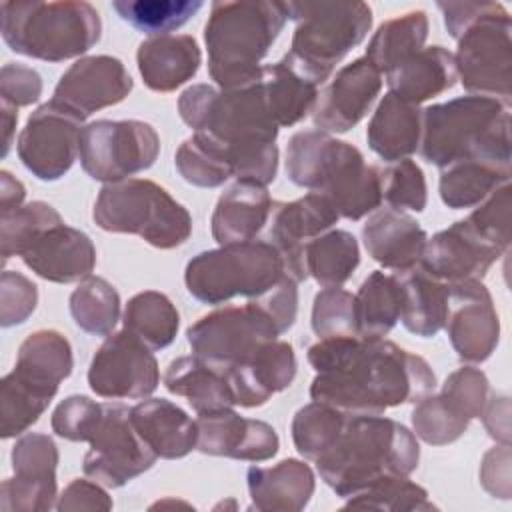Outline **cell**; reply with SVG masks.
Listing matches in <instances>:
<instances>
[{
	"label": "cell",
	"instance_id": "obj_59",
	"mask_svg": "<svg viewBox=\"0 0 512 512\" xmlns=\"http://www.w3.org/2000/svg\"><path fill=\"white\" fill-rule=\"evenodd\" d=\"M26 188L24 184L12 176L8 170L0 172V214L10 212L24 204Z\"/></svg>",
	"mask_w": 512,
	"mask_h": 512
},
{
	"label": "cell",
	"instance_id": "obj_39",
	"mask_svg": "<svg viewBox=\"0 0 512 512\" xmlns=\"http://www.w3.org/2000/svg\"><path fill=\"white\" fill-rule=\"evenodd\" d=\"M354 296L358 334L362 338H384L398 324L402 312V288L394 272H370Z\"/></svg>",
	"mask_w": 512,
	"mask_h": 512
},
{
	"label": "cell",
	"instance_id": "obj_48",
	"mask_svg": "<svg viewBox=\"0 0 512 512\" xmlns=\"http://www.w3.org/2000/svg\"><path fill=\"white\" fill-rule=\"evenodd\" d=\"M414 436L430 446H446L456 442L466 430L470 420L456 412L442 396L428 394L416 402L412 414Z\"/></svg>",
	"mask_w": 512,
	"mask_h": 512
},
{
	"label": "cell",
	"instance_id": "obj_32",
	"mask_svg": "<svg viewBox=\"0 0 512 512\" xmlns=\"http://www.w3.org/2000/svg\"><path fill=\"white\" fill-rule=\"evenodd\" d=\"M258 84L268 114L278 128H290L304 120L318 100L320 84L290 54L262 66Z\"/></svg>",
	"mask_w": 512,
	"mask_h": 512
},
{
	"label": "cell",
	"instance_id": "obj_5",
	"mask_svg": "<svg viewBox=\"0 0 512 512\" xmlns=\"http://www.w3.org/2000/svg\"><path fill=\"white\" fill-rule=\"evenodd\" d=\"M288 20L286 2L224 0L214 2L204 26L208 74L222 90L254 82L262 60Z\"/></svg>",
	"mask_w": 512,
	"mask_h": 512
},
{
	"label": "cell",
	"instance_id": "obj_18",
	"mask_svg": "<svg viewBox=\"0 0 512 512\" xmlns=\"http://www.w3.org/2000/svg\"><path fill=\"white\" fill-rule=\"evenodd\" d=\"M444 330L462 362L480 364L492 356L500 340V320L482 280L448 284Z\"/></svg>",
	"mask_w": 512,
	"mask_h": 512
},
{
	"label": "cell",
	"instance_id": "obj_41",
	"mask_svg": "<svg viewBox=\"0 0 512 512\" xmlns=\"http://www.w3.org/2000/svg\"><path fill=\"white\" fill-rule=\"evenodd\" d=\"M122 324L124 330L156 352L174 342L180 326V314L166 294L144 290L128 300Z\"/></svg>",
	"mask_w": 512,
	"mask_h": 512
},
{
	"label": "cell",
	"instance_id": "obj_58",
	"mask_svg": "<svg viewBox=\"0 0 512 512\" xmlns=\"http://www.w3.org/2000/svg\"><path fill=\"white\" fill-rule=\"evenodd\" d=\"M490 438L498 444H510V398L492 394L480 414Z\"/></svg>",
	"mask_w": 512,
	"mask_h": 512
},
{
	"label": "cell",
	"instance_id": "obj_2",
	"mask_svg": "<svg viewBox=\"0 0 512 512\" xmlns=\"http://www.w3.org/2000/svg\"><path fill=\"white\" fill-rule=\"evenodd\" d=\"M178 114L194 132L208 134L224 146L236 180L262 186L274 182L280 128L268 114L258 78L232 90L192 84L178 98Z\"/></svg>",
	"mask_w": 512,
	"mask_h": 512
},
{
	"label": "cell",
	"instance_id": "obj_47",
	"mask_svg": "<svg viewBox=\"0 0 512 512\" xmlns=\"http://www.w3.org/2000/svg\"><path fill=\"white\" fill-rule=\"evenodd\" d=\"M60 222L64 220L58 210L42 200H32L0 214L2 262L10 260L12 256H22L40 232Z\"/></svg>",
	"mask_w": 512,
	"mask_h": 512
},
{
	"label": "cell",
	"instance_id": "obj_6",
	"mask_svg": "<svg viewBox=\"0 0 512 512\" xmlns=\"http://www.w3.org/2000/svg\"><path fill=\"white\" fill-rule=\"evenodd\" d=\"M418 150L440 170L472 158L510 164V104L468 94L426 106Z\"/></svg>",
	"mask_w": 512,
	"mask_h": 512
},
{
	"label": "cell",
	"instance_id": "obj_9",
	"mask_svg": "<svg viewBox=\"0 0 512 512\" xmlns=\"http://www.w3.org/2000/svg\"><path fill=\"white\" fill-rule=\"evenodd\" d=\"M284 276L278 250L268 240H250L192 256L184 270V284L198 302L220 306L236 296L258 298Z\"/></svg>",
	"mask_w": 512,
	"mask_h": 512
},
{
	"label": "cell",
	"instance_id": "obj_43",
	"mask_svg": "<svg viewBox=\"0 0 512 512\" xmlns=\"http://www.w3.org/2000/svg\"><path fill=\"white\" fill-rule=\"evenodd\" d=\"M68 306L76 326L92 336L112 334L120 320V294L102 276H88L78 282Z\"/></svg>",
	"mask_w": 512,
	"mask_h": 512
},
{
	"label": "cell",
	"instance_id": "obj_49",
	"mask_svg": "<svg viewBox=\"0 0 512 512\" xmlns=\"http://www.w3.org/2000/svg\"><path fill=\"white\" fill-rule=\"evenodd\" d=\"M380 190L382 202L394 210L422 212L428 202L424 172L410 158L380 166Z\"/></svg>",
	"mask_w": 512,
	"mask_h": 512
},
{
	"label": "cell",
	"instance_id": "obj_12",
	"mask_svg": "<svg viewBox=\"0 0 512 512\" xmlns=\"http://www.w3.org/2000/svg\"><path fill=\"white\" fill-rule=\"evenodd\" d=\"M160 154V136L144 120H94L80 136V164L98 182L110 184L148 170Z\"/></svg>",
	"mask_w": 512,
	"mask_h": 512
},
{
	"label": "cell",
	"instance_id": "obj_7",
	"mask_svg": "<svg viewBox=\"0 0 512 512\" xmlns=\"http://www.w3.org/2000/svg\"><path fill=\"white\" fill-rule=\"evenodd\" d=\"M0 32L16 54L64 62L82 58L102 36V20L82 0H6L0 4Z\"/></svg>",
	"mask_w": 512,
	"mask_h": 512
},
{
	"label": "cell",
	"instance_id": "obj_8",
	"mask_svg": "<svg viewBox=\"0 0 512 512\" xmlns=\"http://www.w3.org/2000/svg\"><path fill=\"white\" fill-rule=\"evenodd\" d=\"M92 218L104 232L134 234L160 250L182 246L192 234L190 212L164 186L146 178L104 184Z\"/></svg>",
	"mask_w": 512,
	"mask_h": 512
},
{
	"label": "cell",
	"instance_id": "obj_40",
	"mask_svg": "<svg viewBox=\"0 0 512 512\" xmlns=\"http://www.w3.org/2000/svg\"><path fill=\"white\" fill-rule=\"evenodd\" d=\"M428 16L424 10H410L384 20L366 46V58L384 76L390 68L424 48L428 38Z\"/></svg>",
	"mask_w": 512,
	"mask_h": 512
},
{
	"label": "cell",
	"instance_id": "obj_10",
	"mask_svg": "<svg viewBox=\"0 0 512 512\" xmlns=\"http://www.w3.org/2000/svg\"><path fill=\"white\" fill-rule=\"evenodd\" d=\"M294 34L290 56L318 84L370 32L372 8L366 2H286Z\"/></svg>",
	"mask_w": 512,
	"mask_h": 512
},
{
	"label": "cell",
	"instance_id": "obj_15",
	"mask_svg": "<svg viewBox=\"0 0 512 512\" xmlns=\"http://www.w3.org/2000/svg\"><path fill=\"white\" fill-rule=\"evenodd\" d=\"M84 118L50 100L38 106L18 134L16 152L32 176L42 182L60 180L76 162Z\"/></svg>",
	"mask_w": 512,
	"mask_h": 512
},
{
	"label": "cell",
	"instance_id": "obj_22",
	"mask_svg": "<svg viewBox=\"0 0 512 512\" xmlns=\"http://www.w3.org/2000/svg\"><path fill=\"white\" fill-rule=\"evenodd\" d=\"M504 252L480 236L464 218L428 238L420 266L434 278L456 284L482 280Z\"/></svg>",
	"mask_w": 512,
	"mask_h": 512
},
{
	"label": "cell",
	"instance_id": "obj_16",
	"mask_svg": "<svg viewBox=\"0 0 512 512\" xmlns=\"http://www.w3.org/2000/svg\"><path fill=\"white\" fill-rule=\"evenodd\" d=\"M158 384L154 350L124 328L106 336L88 366V386L100 398L144 400Z\"/></svg>",
	"mask_w": 512,
	"mask_h": 512
},
{
	"label": "cell",
	"instance_id": "obj_23",
	"mask_svg": "<svg viewBox=\"0 0 512 512\" xmlns=\"http://www.w3.org/2000/svg\"><path fill=\"white\" fill-rule=\"evenodd\" d=\"M196 428V450L208 456L264 462L280 448V438L268 422L240 416L232 408L198 414Z\"/></svg>",
	"mask_w": 512,
	"mask_h": 512
},
{
	"label": "cell",
	"instance_id": "obj_14",
	"mask_svg": "<svg viewBox=\"0 0 512 512\" xmlns=\"http://www.w3.org/2000/svg\"><path fill=\"white\" fill-rule=\"evenodd\" d=\"M88 444L82 462L84 474L104 488H120L132 482L158 460L134 428L130 408L124 404H104V414Z\"/></svg>",
	"mask_w": 512,
	"mask_h": 512
},
{
	"label": "cell",
	"instance_id": "obj_45",
	"mask_svg": "<svg viewBox=\"0 0 512 512\" xmlns=\"http://www.w3.org/2000/svg\"><path fill=\"white\" fill-rule=\"evenodd\" d=\"M344 412L324 402L312 400L302 406L292 418V442L300 456L316 462L340 436L344 422Z\"/></svg>",
	"mask_w": 512,
	"mask_h": 512
},
{
	"label": "cell",
	"instance_id": "obj_3",
	"mask_svg": "<svg viewBox=\"0 0 512 512\" xmlns=\"http://www.w3.org/2000/svg\"><path fill=\"white\" fill-rule=\"evenodd\" d=\"M420 446L404 424L382 414H348L336 442L314 462L336 496L350 498L378 480L410 476Z\"/></svg>",
	"mask_w": 512,
	"mask_h": 512
},
{
	"label": "cell",
	"instance_id": "obj_33",
	"mask_svg": "<svg viewBox=\"0 0 512 512\" xmlns=\"http://www.w3.org/2000/svg\"><path fill=\"white\" fill-rule=\"evenodd\" d=\"M130 418L158 458L176 460L196 450V420L166 398H144L130 408Z\"/></svg>",
	"mask_w": 512,
	"mask_h": 512
},
{
	"label": "cell",
	"instance_id": "obj_13",
	"mask_svg": "<svg viewBox=\"0 0 512 512\" xmlns=\"http://www.w3.org/2000/svg\"><path fill=\"white\" fill-rule=\"evenodd\" d=\"M280 334L274 318L256 300H248L242 306H222L200 316L188 326L186 340L192 354L232 366Z\"/></svg>",
	"mask_w": 512,
	"mask_h": 512
},
{
	"label": "cell",
	"instance_id": "obj_52",
	"mask_svg": "<svg viewBox=\"0 0 512 512\" xmlns=\"http://www.w3.org/2000/svg\"><path fill=\"white\" fill-rule=\"evenodd\" d=\"M440 396L468 420L480 418L488 398L490 382L480 368L462 366L454 370L442 384Z\"/></svg>",
	"mask_w": 512,
	"mask_h": 512
},
{
	"label": "cell",
	"instance_id": "obj_37",
	"mask_svg": "<svg viewBox=\"0 0 512 512\" xmlns=\"http://www.w3.org/2000/svg\"><path fill=\"white\" fill-rule=\"evenodd\" d=\"M510 164L490 160H458L440 170V200L452 210L474 208L494 190L510 184Z\"/></svg>",
	"mask_w": 512,
	"mask_h": 512
},
{
	"label": "cell",
	"instance_id": "obj_36",
	"mask_svg": "<svg viewBox=\"0 0 512 512\" xmlns=\"http://www.w3.org/2000/svg\"><path fill=\"white\" fill-rule=\"evenodd\" d=\"M402 288L400 322L420 338H432L444 328L448 308V284L428 274L420 264L394 272Z\"/></svg>",
	"mask_w": 512,
	"mask_h": 512
},
{
	"label": "cell",
	"instance_id": "obj_4",
	"mask_svg": "<svg viewBox=\"0 0 512 512\" xmlns=\"http://www.w3.org/2000/svg\"><path fill=\"white\" fill-rule=\"evenodd\" d=\"M286 174L292 184L326 196L346 220H360L382 204L380 166L368 164L354 144L318 128L290 136Z\"/></svg>",
	"mask_w": 512,
	"mask_h": 512
},
{
	"label": "cell",
	"instance_id": "obj_24",
	"mask_svg": "<svg viewBox=\"0 0 512 512\" xmlns=\"http://www.w3.org/2000/svg\"><path fill=\"white\" fill-rule=\"evenodd\" d=\"M20 258L36 276L56 284H72L92 276L96 248L86 232L60 222L40 232Z\"/></svg>",
	"mask_w": 512,
	"mask_h": 512
},
{
	"label": "cell",
	"instance_id": "obj_30",
	"mask_svg": "<svg viewBox=\"0 0 512 512\" xmlns=\"http://www.w3.org/2000/svg\"><path fill=\"white\" fill-rule=\"evenodd\" d=\"M274 200L268 188L250 180H236L218 198L210 228L212 238L220 244H242L256 240L268 224Z\"/></svg>",
	"mask_w": 512,
	"mask_h": 512
},
{
	"label": "cell",
	"instance_id": "obj_55",
	"mask_svg": "<svg viewBox=\"0 0 512 512\" xmlns=\"http://www.w3.org/2000/svg\"><path fill=\"white\" fill-rule=\"evenodd\" d=\"M42 76L20 62H6L0 70V100L14 106H30L42 96Z\"/></svg>",
	"mask_w": 512,
	"mask_h": 512
},
{
	"label": "cell",
	"instance_id": "obj_38",
	"mask_svg": "<svg viewBox=\"0 0 512 512\" xmlns=\"http://www.w3.org/2000/svg\"><path fill=\"white\" fill-rule=\"evenodd\" d=\"M360 264V248L354 234L332 228L302 250L306 278H314L320 288H338L346 284Z\"/></svg>",
	"mask_w": 512,
	"mask_h": 512
},
{
	"label": "cell",
	"instance_id": "obj_11",
	"mask_svg": "<svg viewBox=\"0 0 512 512\" xmlns=\"http://www.w3.org/2000/svg\"><path fill=\"white\" fill-rule=\"evenodd\" d=\"M510 14L500 2H486L456 38V74L468 94L490 96L510 104L512 42Z\"/></svg>",
	"mask_w": 512,
	"mask_h": 512
},
{
	"label": "cell",
	"instance_id": "obj_21",
	"mask_svg": "<svg viewBox=\"0 0 512 512\" xmlns=\"http://www.w3.org/2000/svg\"><path fill=\"white\" fill-rule=\"evenodd\" d=\"M382 90V74L360 56L344 64L318 94L312 122L322 132L344 134L352 130L372 108Z\"/></svg>",
	"mask_w": 512,
	"mask_h": 512
},
{
	"label": "cell",
	"instance_id": "obj_20",
	"mask_svg": "<svg viewBox=\"0 0 512 512\" xmlns=\"http://www.w3.org/2000/svg\"><path fill=\"white\" fill-rule=\"evenodd\" d=\"M132 86V76L116 56H82L60 76L52 100L86 120L90 114L126 100Z\"/></svg>",
	"mask_w": 512,
	"mask_h": 512
},
{
	"label": "cell",
	"instance_id": "obj_50",
	"mask_svg": "<svg viewBox=\"0 0 512 512\" xmlns=\"http://www.w3.org/2000/svg\"><path fill=\"white\" fill-rule=\"evenodd\" d=\"M310 326L318 338L360 336L356 296L340 286L320 290L314 296Z\"/></svg>",
	"mask_w": 512,
	"mask_h": 512
},
{
	"label": "cell",
	"instance_id": "obj_57",
	"mask_svg": "<svg viewBox=\"0 0 512 512\" xmlns=\"http://www.w3.org/2000/svg\"><path fill=\"white\" fill-rule=\"evenodd\" d=\"M480 484L494 498H510V444L494 446L484 454L480 462Z\"/></svg>",
	"mask_w": 512,
	"mask_h": 512
},
{
	"label": "cell",
	"instance_id": "obj_56",
	"mask_svg": "<svg viewBox=\"0 0 512 512\" xmlns=\"http://www.w3.org/2000/svg\"><path fill=\"white\" fill-rule=\"evenodd\" d=\"M114 506L112 498L96 480L90 482L86 478H74L58 496L56 508L60 512L68 510H110Z\"/></svg>",
	"mask_w": 512,
	"mask_h": 512
},
{
	"label": "cell",
	"instance_id": "obj_54",
	"mask_svg": "<svg viewBox=\"0 0 512 512\" xmlns=\"http://www.w3.org/2000/svg\"><path fill=\"white\" fill-rule=\"evenodd\" d=\"M38 304V286L16 270H4L0 278V326L10 328L30 318Z\"/></svg>",
	"mask_w": 512,
	"mask_h": 512
},
{
	"label": "cell",
	"instance_id": "obj_31",
	"mask_svg": "<svg viewBox=\"0 0 512 512\" xmlns=\"http://www.w3.org/2000/svg\"><path fill=\"white\" fill-rule=\"evenodd\" d=\"M162 382L170 394L186 398L196 414L236 406L228 366L198 354L174 358Z\"/></svg>",
	"mask_w": 512,
	"mask_h": 512
},
{
	"label": "cell",
	"instance_id": "obj_29",
	"mask_svg": "<svg viewBox=\"0 0 512 512\" xmlns=\"http://www.w3.org/2000/svg\"><path fill=\"white\" fill-rule=\"evenodd\" d=\"M250 510L298 512L314 494L316 478L312 468L298 458H284L272 466H250L246 472Z\"/></svg>",
	"mask_w": 512,
	"mask_h": 512
},
{
	"label": "cell",
	"instance_id": "obj_27",
	"mask_svg": "<svg viewBox=\"0 0 512 512\" xmlns=\"http://www.w3.org/2000/svg\"><path fill=\"white\" fill-rule=\"evenodd\" d=\"M72 346L58 330L42 328L28 334L18 346L16 364L8 372L16 382L52 400L60 382L72 374Z\"/></svg>",
	"mask_w": 512,
	"mask_h": 512
},
{
	"label": "cell",
	"instance_id": "obj_26",
	"mask_svg": "<svg viewBox=\"0 0 512 512\" xmlns=\"http://www.w3.org/2000/svg\"><path fill=\"white\" fill-rule=\"evenodd\" d=\"M362 242L372 260L390 272H404L420 264L428 234L416 218L386 206L364 222Z\"/></svg>",
	"mask_w": 512,
	"mask_h": 512
},
{
	"label": "cell",
	"instance_id": "obj_53",
	"mask_svg": "<svg viewBox=\"0 0 512 512\" xmlns=\"http://www.w3.org/2000/svg\"><path fill=\"white\" fill-rule=\"evenodd\" d=\"M510 210H512V188L510 184L494 190L466 216L474 230L488 242L498 246L502 252L510 248Z\"/></svg>",
	"mask_w": 512,
	"mask_h": 512
},
{
	"label": "cell",
	"instance_id": "obj_25",
	"mask_svg": "<svg viewBox=\"0 0 512 512\" xmlns=\"http://www.w3.org/2000/svg\"><path fill=\"white\" fill-rule=\"evenodd\" d=\"M236 406L258 408L286 390L296 376V354L290 342L270 340L248 358L228 366Z\"/></svg>",
	"mask_w": 512,
	"mask_h": 512
},
{
	"label": "cell",
	"instance_id": "obj_1",
	"mask_svg": "<svg viewBox=\"0 0 512 512\" xmlns=\"http://www.w3.org/2000/svg\"><path fill=\"white\" fill-rule=\"evenodd\" d=\"M306 358L316 370L310 398L344 414H384L436 388V374L422 356L384 338H318Z\"/></svg>",
	"mask_w": 512,
	"mask_h": 512
},
{
	"label": "cell",
	"instance_id": "obj_19",
	"mask_svg": "<svg viewBox=\"0 0 512 512\" xmlns=\"http://www.w3.org/2000/svg\"><path fill=\"white\" fill-rule=\"evenodd\" d=\"M338 212L332 202L308 192L292 202L276 200L268 218V242L278 250L284 262V272L294 282L306 280L302 266V250L316 236L332 230L338 222Z\"/></svg>",
	"mask_w": 512,
	"mask_h": 512
},
{
	"label": "cell",
	"instance_id": "obj_51",
	"mask_svg": "<svg viewBox=\"0 0 512 512\" xmlns=\"http://www.w3.org/2000/svg\"><path fill=\"white\" fill-rule=\"evenodd\" d=\"M104 414V404L72 394L64 398L52 412V432L70 442H88Z\"/></svg>",
	"mask_w": 512,
	"mask_h": 512
},
{
	"label": "cell",
	"instance_id": "obj_34",
	"mask_svg": "<svg viewBox=\"0 0 512 512\" xmlns=\"http://www.w3.org/2000/svg\"><path fill=\"white\" fill-rule=\"evenodd\" d=\"M388 92L410 104H422L434 96L448 92L456 80L454 54L444 46H424L410 58L402 60L386 74Z\"/></svg>",
	"mask_w": 512,
	"mask_h": 512
},
{
	"label": "cell",
	"instance_id": "obj_44",
	"mask_svg": "<svg viewBox=\"0 0 512 512\" xmlns=\"http://www.w3.org/2000/svg\"><path fill=\"white\" fill-rule=\"evenodd\" d=\"M204 6L202 0H114V12L134 30L150 36L170 34Z\"/></svg>",
	"mask_w": 512,
	"mask_h": 512
},
{
	"label": "cell",
	"instance_id": "obj_17",
	"mask_svg": "<svg viewBox=\"0 0 512 512\" xmlns=\"http://www.w3.org/2000/svg\"><path fill=\"white\" fill-rule=\"evenodd\" d=\"M12 478L0 484L4 512H46L56 506L58 448L48 434L24 432L10 452Z\"/></svg>",
	"mask_w": 512,
	"mask_h": 512
},
{
	"label": "cell",
	"instance_id": "obj_46",
	"mask_svg": "<svg viewBox=\"0 0 512 512\" xmlns=\"http://www.w3.org/2000/svg\"><path fill=\"white\" fill-rule=\"evenodd\" d=\"M346 510H384V512H424L434 510L426 488L408 480V476H392L350 496Z\"/></svg>",
	"mask_w": 512,
	"mask_h": 512
},
{
	"label": "cell",
	"instance_id": "obj_35",
	"mask_svg": "<svg viewBox=\"0 0 512 512\" xmlns=\"http://www.w3.org/2000/svg\"><path fill=\"white\" fill-rule=\"evenodd\" d=\"M422 110L386 92L378 102L368 128L366 140L370 150L384 162H398L410 158L420 146Z\"/></svg>",
	"mask_w": 512,
	"mask_h": 512
},
{
	"label": "cell",
	"instance_id": "obj_42",
	"mask_svg": "<svg viewBox=\"0 0 512 512\" xmlns=\"http://www.w3.org/2000/svg\"><path fill=\"white\" fill-rule=\"evenodd\" d=\"M174 164L188 184L200 188H216L234 178V168L224 146L202 132H194L178 146Z\"/></svg>",
	"mask_w": 512,
	"mask_h": 512
},
{
	"label": "cell",
	"instance_id": "obj_60",
	"mask_svg": "<svg viewBox=\"0 0 512 512\" xmlns=\"http://www.w3.org/2000/svg\"><path fill=\"white\" fill-rule=\"evenodd\" d=\"M0 116H2V156L6 158L12 144H14V132L18 122V108L2 102L0 104Z\"/></svg>",
	"mask_w": 512,
	"mask_h": 512
},
{
	"label": "cell",
	"instance_id": "obj_28",
	"mask_svg": "<svg viewBox=\"0 0 512 512\" xmlns=\"http://www.w3.org/2000/svg\"><path fill=\"white\" fill-rule=\"evenodd\" d=\"M136 64L142 82L150 90L166 94L196 76L202 52L190 34L150 36L138 44Z\"/></svg>",
	"mask_w": 512,
	"mask_h": 512
}]
</instances>
